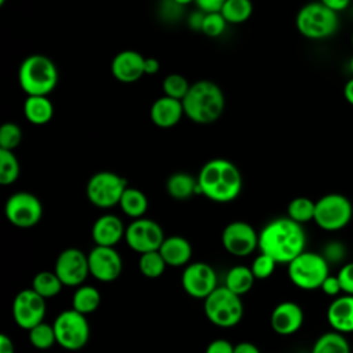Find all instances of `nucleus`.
I'll return each instance as SVG.
<instances>
[{"label": "nucleus", "instance_id": "nucleus-6", "mask_svg": "<svg viewBox=\"0 0 353 353\" xmlns=\"http://www.w3.org/2000/svg\"><path fill=\"white\" fill-rule=\"evenodd\" d=\"M203 310L207 320L219 328L236 327L244 316L241 296L232 292L225 285L216 287L204 299Z\"/></svg>", "mask_w": 353, "mask_h": 353}, {"label": "nucleus", "instance_id": "nucleus-13", "mask_svg": "<svg viewBox=\"0 0 353 353\" xmlns=\"http://www.w3.org/2000/svg\"><path fill=\"white\" fill-rule=\"evenodd\" d=\"M46 312V299L32 287L19 291L14 298L12 317L15 324L22 330L29 331L34 325L43 323Z\"/></svg>", "mask_w": 353, "mask_h": 353}, {"label": "nucleus", "instance_id": "nucleus-33", "mask_svg": "<svg viewBox=\"0 0 353 353\" xmlns=\"http://www.w3.org/2000/svg\"><path fill=\"white\" fill-rule=\"evenodd\" d=\"M28 338L30 345L37 350H48L54 346V343H57L54 325L46 321L30 328L28 331Z\"/></svg>", "mask_w": 353, "mask_h": 353}, {"label": "nucleus", "instance_id": "nucleus-41", "mask_svg": "<svg viewBox=\"0 0 353 353\" xmlns=\"http://www.w3.org/2000/svg\"><path fill=\"white\" fill-rule=\"evenodd\" d=\"M160 14L164 17V19H179L183 7L179 6L178 3H175L174 0H164L159 8Z\"/></svg>", "mask_w": 353, "mask_h": 353}, {"label": "nucleus", "instance_id": "nucleus-12", "mask_svg": "<svg viewBox=\"0 0 353 353\" xmlns=\"http://www.w3.org/2000/svg\"><path fill=\"white\" fill-rule=\"evenodd\" d=\"M164 239L165 236L161 226L150 218L141 216L132 219V222L125 226L124 240L127 245L138 254L159 250Z\"/></svg>", "mask_w": 353, "mask_h": 353}, {"label": "nucleus", "instance_id": "nucleus-47", "mask_svg": "<svg viewBox=\"0 0 353 353\" xmlns=\"http://www.w3.org/2000/svg\"><path fill=\"white\" fill-rule=\"evenodd\" d=\"M233 353H261V350L252 342L244 341V342H239L234 345Z\"/></svg>", "mask_w": 353, "mask_h": 353}, {"label": "nucleus", "instance_id": "nucleus-53", "mask_svg": "<svg viewBox=\"0 0 353 353\" xmlns=\"http://www.w3.org/2000/svg\"><path fill=\"white\" fill-rule=\"evenodd\" d=\"M6 1H7V0H0V6H3Z\"/></svg>", "mask_w": 353, "mask_h": 353}, {"label": "nucleus", "instance_id": "nucleus-4", "mask_svg": "<svg viewBox=\"0 0 353 353\" xmlns=\"http://www.w3.org/2000/svg\"><path fill=\"white\" fill-rule=\"evenodd\" d=\"M18 83L28 95H50L58 84V68L44 54H30L19 65Z\"/></svg>", "mask_w": 353, "mask_h": 353}, {"label": "nucleus", "instance_id": "nucleus-45", "mask_svg": "<svg viewBox=\"0 0 353 353\" xmlns=\"http://www.w3.org/2000/svg\"><path fill=\"white\" fill-rule=\"evenodd\" d=\"M204 15L205 12L201 11V10H196V11H192L189 15H188V26L194 30V32H201V28H203V21H204Z\"/></svg>", "mask_w": 353, "mask_h": 353}, {"label": "nucleus", "instance_id": "nucleus-10", "mask_svg": "<svg viewBox=\"0 0 353 353\" xmlns=\"http://www.w3.org/2000/svg\"><path fill=\"white\" fill-rule=\"evenodd\" d=\"M127 188V181L113 171H98L90 176L85 194L88 201L102 210L119 205V201Z\"/></svg>", "mask_w": 353, "mask_h": 353}, {"label": "nucleus", "instance_id": "nucleus-30", "mask_svg": "<svg viewBox=\"0 0 353 353\" xmlns=\"http://www.w3.org/2000/svg\"><path fill=\"white\" fill-rule=\"evenodd\" d=\"M62 287L65 285L54 270H41L36 273L32 280V288L44 299L57 296L61 292Z\"/></svg>", "mask_w": 353, "mask_h": 353}, {"label": "nucleus", "instance_id": "nucleus-21", "mask_svg": "<svg viewBox=\"0 0 353 353\" xmlns=\"http://www.w3.org/2000/svg\"><path fill=\"white\" fill-rule=\"evenodd\" d=\"M125 226L123 221L114 214H105L95 219L91 228V237L95 245L114 247L124 239Z\"/></svg>", "mask_w": 353, "mask_h": 353}, {"label": "nucleus", "instance_id": "nucleus-49", "mask_svg": "<svg viewBox=\"0 0 353 353\" xmlns=\"http://www.w3.org/2000/svg\"><path fill=\"white\" fill-rule=\"evenodd\" d=\"M0 353H15V347H14V342L12 339L6 335L1 334L0 335Z\"/></svg>", "mask_w": 353, "mask_h": 353}, {"label": "nucleus", "instance_id": "nucleus-31", "mask_svg": "<svg viewBox=\"0 0 353 353\" xmlns=\"http://www.w3.org/2000/svg\"><path fill=\"white\" fill-rule=\"evenodd\" d=\"M254 12L251 0H226L221 8V14L230 25L247 22Z\"/></svg>", "mask_w": 353, "mask_h": 353}, {"label": "nucleus", "instance_id": "nucleus-28", "mask_svg": "<svg viewBox=\"0 0 353 353\" xmlns=\"http://www.w3.org/2000/svg\"><path fill=\"white\" fill-rule=\"evenodd\" d=\"M101 305V294L94 285L81 284L72 295V307L83 314L95 312Z\"/></svg>", "mask_w": 353, "mask_h": 353}, {"label": "nucleus", "instance_id": "nucleus-23", "mask_svg": "<svg viewBox=\"0 0 353 353\" xmlns=\"http://www.w3.org/2000/svg\"><path fill=\"white\" fill-rule=\"evenodd\" d=\"M159 251L164 258L167 266L172 268L186 266L188 263H190V258L193 254L192 244L189 243V240L178 234L167 236L163 240Z\"/></svg>", "mask_w": 353, "mask_h": 353}, {"label": "nucleus", "instance_id": "nucleus-5", "mask_svg": "<svg viewBox=\"0 0 353 353\" xmlns=\"http://www.w3.org/2000/svg\"><path fill=\"white\" fill-rule=\"evenodd\" d=\"M295 26L309 40H325L338 32L339 17L321 1H309L298 10Z\"/></svg>", "mask_w": 353, "mask_h": 353}, {"label": "nucleus", "instance_id": "nucleus-29", "mask_svg": "<svg viewBox=\"0 0 353 353\" xmlns=\"http://www.w3.org/2000/svg\"><path fill=\"white\" fill-rule=\"evenodd\" d=\"M310 353H350V345L345 334L332 330L321 334L316 339Z\"/></svg>", "mask_w": 353, "mask_h": 353}, {"label": "nucleus", "instance_id": "nucleus-7", "mask_svg": "<svg viewBox=\"0 0 353 353\" xmlns=\"http://www.w3.org/2000/svg\"><path fill=\"white\" fill-rule=\"evenodd\" d=\"M290 281L301 290H317L330 274L328 261L324 255L303 251L287 265Z\"/></svg>", "mask_w": 353, "mask_h": 353}, {"label": "nucleus", "instance_id": "nucleus-48", "mask_svg": "<svg viewBox=\"0 0 353 353\" xmlns=\"http://www.w3.org/2000/svg\"><path fill=\"white\" fill-rule=\"evenodd\" d=\"M160 70L159 59L153 57H145V74H156Z\"/></svg>", "mask_w": 353, "mask_h": 353}, {"label": "nucleus", "instance_id": "nucleus-15", "mask_svg": "<svg viewBox=\"0 0 353 353\" xmlns=\"http://www.w3.org/2000/svg\"><path fill=\"white\" fill-rule=\"evenodd\" d=\"M218 277L214 268L205 262H190L185 266L181 284L183 291L194 299H205L216 287Z\"/></svg>", "mask_w": 353, "mask_h": 353}, {"label": "nucleus", "instance_id": "nucleus-19", "mask_svg": "<svg viewBox=\"0 0 353 353\" xmlns=\"http://www.w3.org/2000/svg\"><path fill=\"white\" fill-rule=\"evenodd\" d=\"M302 324L303 310L294 301L280 302L270 313V327L279 335H292L301 330Z\"/></svg>", "mask_w": 353, "mask_h": 353}, {"label": "nucleus", "instance_id": "nucleus-3", "mask_svg": "<svg viewBox=\"0 0 353 353\" xmlns=\"http://www.w3.org/2000/svg\"><path fill=\"white\" fill-rule=\"evenodd\" d=\"M185 116L196 124L215 123L225 110V94L222 88L211 80L192 83L188 94L182 99Z\"/></svg>", "mask_w": 353, "mask_h": 353}, {"label": "nucleus", "instance_id": "nucleus-14", "mask_svg": "<svg viewBox=\"0 0 353 353\" xmlns=\"http://www.w3.org/2000/svg\"><path fill=\"white\" fill-rule=\"evenodd\" d=\"M54 272L63 285L79 287L90 274L88 256L76 247L65 248L55 259Z\"/></svg>", "mask_w": 353, "mask_h": 353}, {"label": "nucleus", "instance_id": "nucleus-11", "mask_svg": "<svg viewBox=\"0 0 353 353\" xmlns=\"http://www.w3.org/2000/svg\"><path fill=\"white\" fill-rule=\"evenodd\" d=\"M4 215L12 226L30 229L40 222L43 216V204L39 197L30 192H15L4 204Z\"/></svg>", "mask_w": 353, "mask_h": 353}, {"label": "nucleus", "instance_id": "nucleus-17", "mask_svg": "<svg viewBox=\"0 0 353 353\" xmlns=\"http://www.w3.org/2000/svg\"><path fill=\"white\" fill-rule=\"evenodd\" d=\"M87 256L90 274L98 281H114L123 272V258L114 247L95 245Z\"/></svg>", "mask_w": 353, "mask_h": 353}, {"label": "nucleus", "instance_id": "nucleus-54", "mask_svg": "<svg viewBox=\"0 0 353 353\" xmlns=\"http://www.w3.org/2000/svg\"><path fill=\"white\" fill-rule=\"evenodd\" d=\"M350 41H352V47H353V32H352V37H350Z\"/></svg>", "mask_w": 353, "mask_h": 353}, {"label": "nucleus", "instance_id": "nucleus-44", "mask_svg": "<svg viewBox=\"0 0 353 353\" xmlns=\"http://www.w3.org/2000/svg\"><path fill=\"white\" fill-rule=\"evenodd\" d=\"M225 1L226 0H194V4L204 12H215L221 11Z\"/></svg>", "mask_w": 353, "mask_h": 353}, {"label": "nucleus", "instance_id": "nucleus-39", "mask_svg": "<svg viewBox=\"0 0 353 353\" xmlns=\"http://www.w3.org/2000/svg\"><path fill=\"white\" fill-rule=\"evenodd\" d=\"M276 265H277V262L272 256H269L268 254L259 252V255L255 256V259L252 261L250 268L256 280H265L273 274Z\"/></svg>", "mask_w": 353, "mask_h": 353}, {"label": "nucleus", "instance_id": "nucleus-18", "mask_svg": "<svg viewBox=\"0 0 353 353\" xmlns=\"http://www.w3.org/2000/svg\"><path fill=\"white\" fill-rule=\"evenodd\" d=\"M110 72L120 83H135L145 74V57L135 50H123L113 57Z\"/></svg>", "mask_w": 353, "mask_h": 353}, {"label": "nucleus", "instance_id": "nucleus-42", "mask_svg": "<svg viewBox=\"0 0 353 353\" xmlns=\"http://www.w3.org/2000/svg\"><path fill=\"white\" fill-rule=\"evenodd\" d=\"M320 290H321L325 295L334 296V298L338 296V295H341V294H343L338 277H336V276H332V274H328V276L325 277V280L323 281Z\"/></svg>", "mask_w": 353, "mask_h": 353}, {"label": "nucleus", "instance_id": "nucleus-20", "mask_svg": "<svg viewBox=\"0 0 353 353\" xmlns=\"http://www.w3.org/2000/svg\"><path fill=\"white\" fill-rule=\"evenodd\" d=\"M185 116L183 105L181 99H175L167 95L154 99L149 109L150 121L159 128H172Z\"/></svg>", "mask_w": 353, "mask_h": 353}, {"label": "nucleus", "instance_id": "nucleus-35", "mask_svg": "<svg viewBox=\"0 0 353 353\" xmlns=\"http://www.w3.org/2000/svg\"><path fill=\"white\" fill-rule=\"evenodd\" d=\"M19 161L12 150L0 149V183L3 186L12 185L19 176Z\"/></svg>", "mask_w": 353, "mask_h": 353}, {"label": "nucleus", "instance_id": "nucleus-9", "mask_svg": "<svg viewBox=\"0 0 353 353\" xmlns=\"http://www.w3.org/2000/svg\"><path fill=\"white\" fill-rule=\"evenodd\" d=\"M353 205L342 193H327L316 201L314 223L325 232H336L349 225Z\"/></svg>", "mask_w": 353, "mask_h": 353}, {"label": "nucleus", "instance_id": "nucleus-8", "mask_svg": "<svg viewBox=\"0 0 353 353\" xmlns=\"http://www.w3.org/2000/svg\"><path fill=\"white\" fill-rule=\"evenodd\" d=\"M57 343L69 352L83 349L90 341V323L85 314L73 307L62 310L52 323Z\"/></svg>", "mask_w": 353, "mask_h": 353}, {"label": "nucleus", "instance_id": "nucleus-22", "mask_svg": "<svg viewBox=\"0 0 353 353\" xmlns=\"http://www.w3.org/2000/svg\"><path fill=\"white\" fill-rule=\"evenodd\" d=\"M327 321L341 334L353 332V295L341 294L327 307Z\"/></svg>", "mask_w": 353, "mask_h": 353}, {"label": "nucleus", "instance_id": "nucleus-34", "mask_svg": "<svg viewBox=\"0 0 353 353\" xmlns=\"http://www.w3.org/2000/svg\"><path fill=\"white\" fill-rule=\"evenodd\" d=\"M314 207L316 201L310 200L309 197H295L287 205V216L298 223H306L313 221L314 218Z\"/></svg>", "mask_w": 353, "mask_h": 353}, {"label": "nucleus", "instance_id": "nucleus-51", "mask_svg": "<svg viewBox=\"0 0 353 353\" xmlns=\"http://www.w3.org/2000/svg\"><path fill=\"white\" fill-rule=\"evenodd\" d=\"M174 1L178 3V4L182 6V7H186V6L192 4V3H194V0H174Z\"/></svg>", "mask_w": 353, "mask_h": 353}, {"label": "nucleus", "instance_id": "nucleus-27", "mask_svg": "<svg viewBox=\"0 0 353 353\" xmlns=\"http://www.w3.org/2000/svg\"><path fill=\"white\" fill-rule=\"evenodd\" d=\"M148 205H149V201L146 194L141 189L130 188V186L125 188L119 201V207L121 208V211L132 219L143 216L145 212L148 211Z\"/></svg>", "mask_w": 353, "mask_h": 353}, {"label": "nucleus", "instance_id": "nucleus-52", "mask_svg": "<svg viewBox=\"0 0 353 353\" xmlns=\"http://www.w3.org/2000/svg\"><path fill=\"white\" fill-rule=\"evenodd\" d=\"M349 69H350V72H352V74H353V55H352V58H350V61H349Z\"/></svg>", "mask_w": 353, "mask_h": 353}, {"label": "nucleus", "instance_id": "nucleus-16", "mask_svg": "<svg viewBox=\"0 0 353 353\" xmlns=\"http://www.w3.org/2000/svg\"><path fill=\"white\" fill-rule=\"evenodd\" d=\"M221 241L230 255L247 256L258 248L259 233L248 222L233 221L223 228Z\"/></svg>", "mask_w": 353, "mask_h": 353}, {"label": "nucleus", "instance_id": "nucleus-25", "mask_svg": "<svg viewBox=\"0 0 353 353\" xmlns=\"http://www.w3.org/2000/svg\"><path fill=\"white\" fill-rule=\"evenodd\" d=\"M165 190L170 197L175 200H186L194 194H199L197 178L188 172L176 171L171 174L165 181Z\"/></svg>", "mask_w": 353, "mask_h": 353}, {"label": "nucleus", "instance_id": "nucleus-38", "mask_svg": "<svg viewBox=\"0 0 353 353\" xmlns=\"http://www.w3.org/2000/svg\"><path fill=\"white\" fill-rule=\"evenodd\" d=\"M226 26H228V22L223 18V15L221 14V11L205 12L201 33L205 34L207 37L215 39V37H219L225 32Z\"/></svg>", "mask_w": 353, "mask_h": 353}, {"label": "nucleus", "instance_id": "nucleus-1", "mask_svg": "<svg viewBox=\"0 0 353 353\" xmlns=\"http://www.w3.org/2000/svg\"><path fill=\"white\" fill-rule=\"evenodd\" d=\"M306 233L301 223L288 216L268 222L259 232L258 248L272 256L277 265H288L295 256L305 251Z\"/></svg>", "mask_w": 353, "mask_h": 353}, {"label": "nucleus", "instance_id": "nucleus-24", "mask_svg": "<svg viewBox=\"0 0 353 353\" xmlns=\"http://www.w3.org/2000/svg\"><path fill=\"white\" fill-rule=\"evenodd\" d=\"M23 114L30 124L44 125L54 116V105L47 95H28L23 102Z\"/></svg>", "mask_w": 353, "mask_h": 353}, {"label": "nucleus", "instance_id": "nucleus-32", "mask_svg": "<svg viewBox=\"0 0 353 353\" xmlns=\"http://www.w3.org/2000/svg\"><path fill=\"white\" fill-rule=\"evenodd\" d=\"M165 268H167V263L159 250L139 254L138 269L145 277L157 279L165 272Z\"/></svg>", "mask_w": 353, "mask_h": 353}, {"label": "nucleus", "instance_id": "nucleus-37", "mask_svg": "<svg viewBox=\"0 0 353 353\" xmlns=\"http://www.w3.org/2000/svg\"><path fill=\"white\" fill-rule=\"evenodd\" d=\"M22 142V130L18 124L7 121L0 127V149L14 150Z\"/></svg>", "mask_w": 353, "mask_h": 353}, {"label": "nucleus", "instance_id": "nucleus-36", "mask_svg": "<svg viewBox=\"0 0 353 353\" xmlns=\"http://www.w3.org/2000/svg\"><path fill=\"white\" fill-rule=\"evenodd\" d=\"M190 85L192 84L188 81V79L181 73H170L161 81L163 95L181 99V101L188 94Z\"/></svg>", "mask_w": 353, "mask_h": 353}, {"label": "nucleus", "instance_id": "nucleus-2", "mask_svg": "<svg viewBox=\"0 0 353 353\" xmlns=\"http://www.w3.org/2000/svg\"><path fill=\"white\" fill-rule=\"evenodd\" d=\"M199 194L215 203H229L239 197L243 189V175L228 159L208 160L197 175Z\"/></svg>", "mask_w": 353, "mask_h": 353}, {"label": "nucleus", "instance_id": "nucleus-46", "mask_svg": "<svg viewBox=\"0 0 353 353\" xmlns=\"http://www.w3.org/2000/svg\"><path fill=\"white\" fill-rule=\"evenodd\" d=\"M319 1H321L324 6H327L335 12H342L350 6L352 0H319Z\"/></svg>", "mask_w": 353, "mask_h": 353}, {"label": "nucleus", "instance_id": "nucleus-40", "mask_svg": "<svg viewBox=\"0 0 353 353\" xmlns=\"http://www.w3.org/2000/svg\"><path fill=\"white\" fill-rule=\"evenodd\" d=\"M343 294L353 295V261L345 263L336 274Z\"/></svg>", "mask_w": 353, "mask_h": 353}, {"label": "nucleus", "instance_id": "nucleus-43", "mask_svg": "<svg viewBox=\"0 0 353 353\" xmlns=\"http://www.w3.org/2000/svg\"><path fill=\"white\" fill-rule=\"evenodd\" d=\"M233 350H234V345H232L229 341L214 339L207 345L204 353H233Z\"/></svg>", "mask_w": 353, "mask_h": 353}, {"label": "nucleus", "instance_id": "nucleus-26", "mask_svg": "<svg viewBox=\"0 0 353 353\" xmlns=\"http://www.w3.org/2000/svg\"><path fill=\"white\" fill-rule=\"evenodd\" d=\"M255 276L251 268L244 265H236L230 268L225 276V287L232 292L243 296L251 291L255 283Z\"/></svg>", "mask_w": 353, "mask_h": 353}, {"label": "nucleus", "instance_id": "nucleus-50", "mask_svg": "<svg viewBox=\"0 0 353 353\" xmlns=\"http://www.w3.org/2000/svg\"><path fill=\"white\" fill-rule=\"evenodd\" d=\"M343 98L349 105L353 106V77L349 79L343 85Z\"/></svg>", "mask_w": 353, "mask_h": 353}]
</instances>
